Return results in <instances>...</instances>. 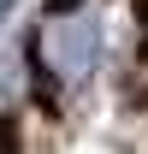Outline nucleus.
Wrapping results in <instances>:
<instances>
[{
  "label": "nucleus",
  "mask_w": 148,
  "mask_h": 154,
  "mask_svg": "<svg viewBox=\"0 0 148 154\" xmlns=\"http://www.w3.org/2000/svg\"><path fill=\"white\" fill-rule=\"evenodd\" d=\"M42 59L59 83H83L101 59V24L89 12H71V18H48L42 30Z\"/></svg>",
  "instance_id": "1"
},
{
  "label": "nucleus",
  "mask_w": 148,
  "mask_h": 154,
  "mask_svg": "<svg viewBox=\"0 0 148 154\" xmlns=\"http://www.w3.org/2000/svg\"><path fill=\"white\" fill-rule=\"evenodd\" d=\"M48 12H54V18H71V12H77V0H48Z\"/></svg>",
  "instance_id": "2"
},
{
  "label": "nucleus",
  "mask_w": 148,
  "mask_h": 154,
  "mask_svg": "<svg viewBox=\"0 0 148 154\" xmlns=\"http://www.w3.org/2000/svg\"><path fill=\"white\" fill-rule=\"evenodd\" d=\"M6 18H12V0H0V24H6Z\"/></svg>",
  "instance_id": "3"
}]
</instances>
